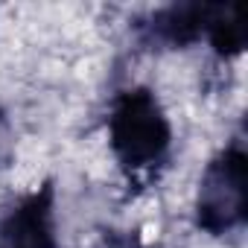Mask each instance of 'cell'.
<instances>
[{
    "mask_svg": "<svg viewBox=\"0 0 248 248\" xmlns=\"http://www.w3.org/2000/svg\"><path fill=\"white\" fill-rule=\"evenodd\" d=\"M108 143L129 172H146L167 158L172 126L152 91L132 88L114 99L108 114Z\"/></svg>",
    "mask_w": 248,
    "mask_h": 248,
    "instance_id": "cell-1",
    "label": "cell"
},
{
    "mask_svg": "<svg viewBox=\"0 0 248 248\" xmlns=\"http://www.w3.org/2000/svg\"><path fill=\"white\" fill-rule=\"evenodd\" d=\"M248 213V164L239 143L222 149L202 172L196 193V222L202 231L222 236L245 222Z\"/></svg>",
    "mask_w": 248,
    "mask_h": 248,
    "instance_id": "cell-2",
    "label": "cell"
},
{
    "mask_svg": "<svg viewBox=\"0 0 248 248\" xmlns=\"http://www.w3.org/2000/svg\"><path fill=\"white\" fill-rule=\"evenodd\" d=\"M53 184H41L0 216V248H59Z\"/></svg>",
    "mask_w": 248,
    "mask_h": 248,
    "instance_id": "cell-3",
    "label": "cell"
},
{
    "mask_svg": "<svg viewBox=\"0 0 248 248\" xmlns=\"http://www.w3.org/2000/svg\"><path fill=\"white\" fill-rule=\"evenodd\" d=\"M204 35L213 44V50L225 59L242 53L245 47V24L233 6H210Z\"/></svg>",
    "mask_w": 248,
    "mask_h": 248,
    "instance_id": "cell-4",
    "label": "cell"
},
{
    "mask_svg": "<svg viewBox=\"0 0 248 248\" xmlns=\"http://www.w3.org/2000/svg\"><path fill=\"white\" fill-rule=\"evenodd\" d=\"M15 161V129L6 111H0V170H6Z\"/></svg>",
    "mask_w": 248,
    "mask_h": 248,
    "instance_id": "cell-5",
    "label": "cell"
},
{
    "mask_svg": "<svg viewBox=\"0 0 248 248\" xmlns=\"http://www.w3.org/2000/svg\"><path fill=\"white\" fill-rule=\"evenodd\" d=\"M91 248H146L140 242L138 233H126V231H111L105 236H99Z\"/></svg>",
    "mask_w": 248,
    "mask_h": 248,
    "instance_id": "cell-6",
    "label": "cell"
}]
</instances>
